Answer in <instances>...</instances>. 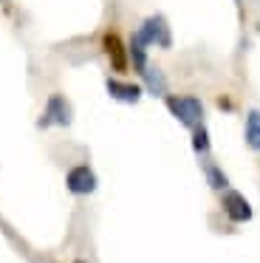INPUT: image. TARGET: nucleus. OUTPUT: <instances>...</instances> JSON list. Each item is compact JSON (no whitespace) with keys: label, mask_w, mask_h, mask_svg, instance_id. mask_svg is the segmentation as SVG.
Here are the masks:
<instances>
[{"label":"nucleus","mask_w":260,"mask_h":263,"mask_svg":"<svg viewBox=\"0 0 260 263\" xmlns=\"http://www.w3.org/2000/svg\"><path fill=\"white\" fill-rule=\"evenodd\" d=\"M167 108L184 127H198L203 119V105L198 97H167Z\"/></svg>","instance_id":"1"},{"label":"nucleus","mask_w":260,"mask_h":263,"mask_svg":"<svg viewBox=\"0 0 260 263\" xmlns=\"http://www.w3.org/2000/svg\"><path fill=\"white\" fill-rule=\"evenodd\" d=\"M136 40L141 43V46H153V43H158L161 48H170L173 46V37H170V26L167 20L161 17V14H153V17H147L144 23H141V29L136 31Z\"/></svg>","instance_id":"2"},{"label":"nucleus","mask_w":260,"mask_h":263,"mask_svg":"<svg viewBox=\"0 0 260 263\" xmlns=\"http://www.w3.org/2000/svg\"><path fill=\"white\" fill-rule=\"evenodd\" d=\"M65 187H68L71 195H90V193H96V187H99V178H96L94 167L82 161V164H73L71 170H68Z\"/></svg>","instance_id":"3"},{"label":"nucleus","mask_w":260,"mask_h":263,"mask_svg":"<svg viewBox=\"0 0 260 263\" xmlns=\"http://www.w3.org/2000/svg\"><path fill=\"white\" fill-rule=\"evenodd\" d=\"M71 105H68V99L62 97V93H51L48 102H45V110H43V119H40V127H51V125H71Z\"/></svg>","instance_id":"4"},{"label":"nucleus","mask_w":260,"mask_h":263,"mask_svg":"<svg viewBox=\"0 0 260 263\" xmlns=\"http://www.w3.org/2000/svg\"><path fill=\"white\" fill-rule=\"evenodd\" d=\"M220 206H224L226 218L235 221V223H246V221H252V215H254L252 204H249L237 190H226V193L220 195Z\"/></svg>","instance_id":"5"},{"label":"nucleus","mask_w":260,"mask_h":263,"mask_svg":"<svg viewBox=\"0 0 260 263\" xmlns=\"http://www.w3.org/2000/svg\"><path fill=\"white\" fill-rule=\"evenodd\" d=\"M102 46H105V54H107V60H110V68L116 71V74H124V71H127V48H124L122 37H119L116 31H107V34L102 37Z\"/></svg>","instance_id":"6"},{"label":"nucleus","mask_w":260,"mask_h":263,"mask_svg":"<svg viewBox=\"0 0 260 263\" xmlns=\"http://www.w3.org/2000/svg\"><path fill=\"white\" fill-rule=\"evenodd\" d=\"M105 85H107V93H110L116 102L133 105V102H139V99H141V88L133 85V82H122V80H113V77H110Z\"/></svg>","instance_id":"7"},{"label":"nucleus","mask_w":260,"mask_h":263,"mask_svg":"<svg viewBox=\"0 0 260 263\" xmlns=\"http://www.w3.org/2000/svg\"><path fill=\"white\" fill-rule=\"evenodd\" d=\"M243 136H246V144L252 150H260V110L252 108L246 114V127H243Z\"/></svg>","instance_id":"8"},{"label":"nucleus","mask_w":260,"mask_h":263,"mask_svg":"<svg viewBox=\"0 0 260 263\" xmlns=\"http://www.w3.org/2000/svg\"><path fill=\"white\" fill-rule=\"evenodd\" d=\"M203 176H207L209 187L218 190V193H226V190H229V178H226V173L220 170L218 164H212V161H207V164H203Z\"/></svg>","instance_id":"9"},{"label":"nucleus","mask_w":260,"mask_h":263,"mask_svg":"<svg viewBox=\"0 0 260 263\" xmlns=\"http://www.w3.org/2000/svg\"><path fill=\"white\" fill-rule=\"evenodd\" d=\"M141 77H144L147 91H150V93H156V97H164V93H167V80H164L161 68H153V65H147V71H144Z\"/></svg>","instance_id":"10"},{"label":"nucleus","mask_w":260,"mask_h":263,"mask_svg":"<svg viewBox=\"0 0 260 263\" xmlns=\"http://www.w3.org/2000/svg\"><path fill=\"white\" fill-rule=\"evenodd\" d=\"M130 57H133V65H136V71H139V74H144L147 71V48L141 46L139 40H136V37H130Z\"/></svg>","instance_id":"11"},{"label":"nucleus","mask_w":260,"mask_h":263,"mask_svg":"<svg viewBox=\"0 0 260 263\" xmlns=\"http://www.w3.org/2000/svg\"><path fill=\"white\" fill-rule=\"evenodd\" d=\"M192 147H195V153H207L209 150V133L203 125L192 127Z\"/></svg>","instance_id":"12"}]
</instances>
